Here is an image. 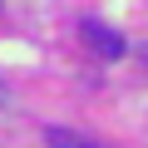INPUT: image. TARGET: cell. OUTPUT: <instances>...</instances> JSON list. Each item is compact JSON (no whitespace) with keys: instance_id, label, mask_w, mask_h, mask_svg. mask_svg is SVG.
Wrapping results in <instances>:
<instances>
[{"instance_id":"6da1fadb","label":"cell","mask_w":148,"mask_h":148,"mask_svg":"<svg viewBox=\"0 0 148 148\" xmlns=\"http://www.w3.org/2000/svg\"><path fill=\"white\" fill-rule=\"evenodd\" d=\"M79 35H84V45H89L99 59H123V35L109 30L104 20H79Z\"/></svg>"},{"instance_id":"277c9868","label":"cell","mask_w":148,"mask_h":148,"mask_svg":"<svg viewBox=\"0 0 148 148\" xmlns=\"http://www.w3.org/2000/svg\"><path fill=\"white\" fill-rule=\"evenodd\" d=\"M138 54H143V64H148V45H138Z\"/></svg>"},{"instance_id":"3957f363","label":"cell","mask_w":148,"mask_h":148,"mask_svg":"<svg viewBox=\"0 0 148 148\" xmlns=\"http://www.w3.org/2000/svg\"><path fill=\"white\" fill-rule=\"evenodd\" d=\"M5 104H10V89H5V84H0V109H5Z\"/></svg>"},{"instance_id":"7a4b0ae2","label":"cell","mask_w":148,"mask_h":148,"mask_svg":"<svg viewBox=\"0 0 148 148\" xmlns=\"http://www.w3.org/2000/svg\"><path fill=\"white\" fill-rule=\"evenodd\" d=\"M45 138H49V148H99V143H89V138H79V133H69V128H45Z\"/></svg>"}]
</instances>
